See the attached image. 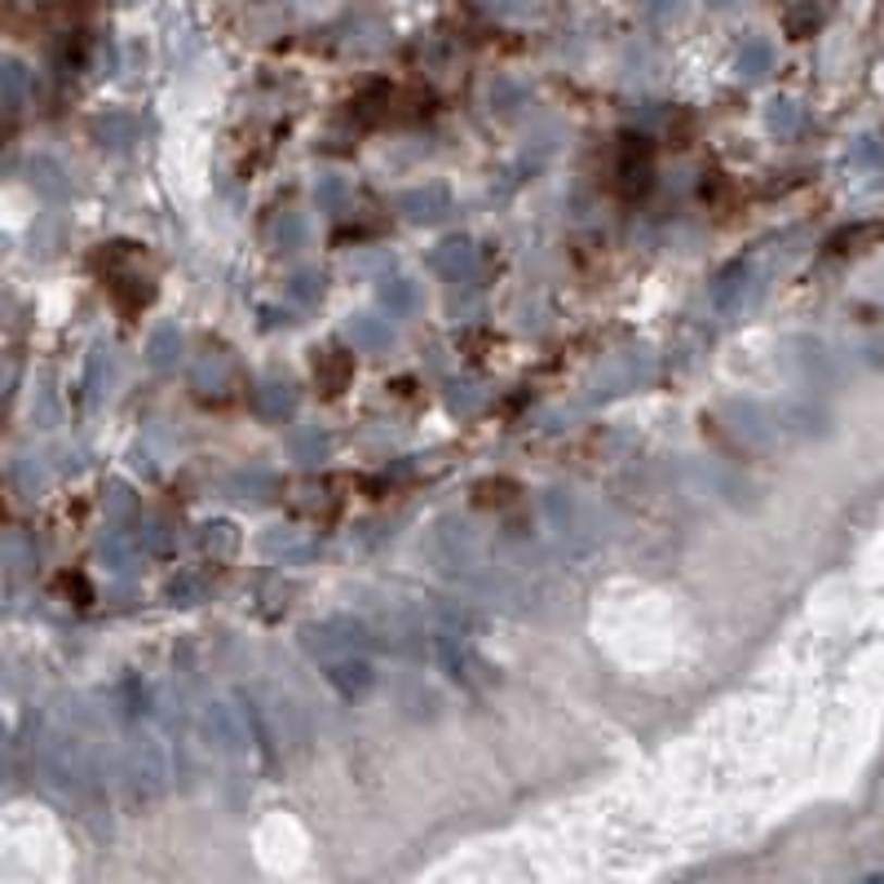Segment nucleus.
<instances>
[{
    "label": "nucleus",
    "mask_w": 884,
    "mask_h": 884,
    "mask_svg": "<svg viewBox=\"0 0 884 884\" xmlns=\"http://www.w3.org/2000/svg\"><path fill=\"white\" fill-rule=\"evenodd\" d=\"M327 676H332V686L341 690L346 699H359L372 686V663L359 659V655H341L336 663H327Z\"/></svg>",
    "instance_id": "f257e3e1"
},
{
    "label": "nucleus",
    "mask_w": 884,
    "mask_h": 884,
    "mask_svg": "<svg viewBox=\"0 0 884 884\" xmlns=\"http://www.w3.org/2000/svg\"><path fill=\"white\" fill-rule=\"evenodd\" d=\"M346 376H350V368H346V354H341V350H327V354L319 359V381H323L327 394H332V389H341Z\"/></svg>",
    "instance_id": "f03ea898"
}]
</instances>
